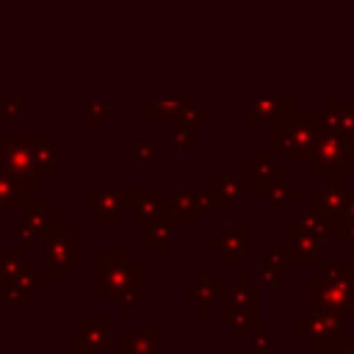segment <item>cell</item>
Instances as JSON below:
<instances>
[{"instance_id": "cell-1", "label": "cell", "mask_w": 354, "mask_h": 354, "mask_svg": "<svg viewBox=\"0 0 354 354\" xmlns=\"http://www.w3.org/2000/svg\"><path fill=\"white\" fill-rule=\"evenodd\" d=\"M321 127L324 124L318 111H299L296 116L282 119L271 127V149L279 152L285 163H310Z\"/></svg>"}, {"instance_id": "cell-2", "label": "cell", "mask_w": 354, "mask_h": 354, "mask_svg": "<svg viewBox=\"0 0 354 354\" xmlns=\"http://www.w3.org/2000/svg\"><path fill=\"white\" fill-rule=\"evenodd\" d=\"M348 147L346 138L335 130L321 127L315 152L310 158V171L321 177V185L326 188H346L348 185Z\"/></svg>"}, {"instance_id": "cell-3", "label": "cell", "mask_w": 354, "mask_h": 354, "mask_svg": "<svg viewBox=\"0 0 354 354\" xmlns=\"http://www.w3.org/2000/svg\"><path fill=\"white\" fill-rule=\"evenodd\" d=\"M0 169L22 191H33L47 183V177L33 163L28 136H0Z\"/></svg>"}, {"instance_id": "cell-4", "label": "cell", "mask_w": 354, "mask_h": 354, "mask_svg": "<svg viewBox=\"0 0 354 354\" xmlns=\"http://www.w3.org/2000/svg\"><path fill=\"white\" fill-rule=\"evenodd\" d=\"M133 188H86L83 191V207L94 213L100 224H119L122 213L130 210Z\"/></svg>"}, {"instance_id": "cell-5", "label": "cell", "mask_w": 354, "mask_h": 354, "mask_svg": "<svg viewBox=\"0 0 354 354\" xmlns=\"http://www.w3.org/2000/svg\"><path fill=\"white\" fill-rule=\"evenodd\" d=\"M285 160L282 158H274V149H260L254 160L246 163V185H254L257 191H268V188H277L282 185L285 180Z\"/></svg>"}, {"instance_id": "cell-6", "label": "cell", "mask_w": 354, "mask_h": 354, "mask_svg": "<svg viewBox=\"0 0 354 354\" xmlns=\"http://www.w3.org/2000/svg\"><path fill=\"white\" fill-rule=\"evenodd\" d=\"M299 113V102L293 97H257L249 102L246 111V122L249 124H277L282 119H290Z\"/></svg>"}, {"instance_id": "cell-7", "label": "cell", "mask_w": 354, "mask_h": 354, "mask_svg": "<svg viewBox=\"0 0 354 354\" xmlns=\"http://www.w3.org/2000/svg\"><path fill=\"white\" fill-rule=\"evenodd\" d=\"M130 213L136 224H169L166 216V202L160 199L158 188H133V199H130Z\"/></svg>"}, {"instance_id": "cell-8", "label": "cell", "mask_w": 354, "mask_h": 354, "mask_svg": "<svg viewBox=\"0 0 354 354\" xmlns=\"http://www.w3.org/2000/svg\"><path fill=\"white\" fill-rule=\"evenodd\" d=\"M318 113L326 130H335L343 138H354V100H324Z\"/></svg>"}, {"instance_id": "cell-9", "label": "cell", "mask_w": 354, "mask_h": 354, "mask_svg": "<svg viewBox=\"0 0 354 354\" xmlns=\"http://www.w3.org/2000/svg\"><path fill=\"white\" fill-rule=\"evenodd\" d=\"M243 188H246V180L241 174H210V183H207V191L213 194L218 210H232Z\"/></svg>"}, {"instance_id": "cell-10", "label": "cell", "mask_w": 354, "mask_h": 354, "mask_svg": "<svg viewBox=\"0 0 354 354\" xmlns=\"http://www.w3.org/2000/svg\"><path fill=\"white\" fill-rule=\"evenodd\" d=\"M285 254H288V260H299V263L321 260V243L301 227L290 224V227H285Z\"/></svg>"}, {"instance_id": "cell-11", "label": "cell", "mask_w": 354, "mask_h": 354, "mask_svg": "<svg viewBox=\"0 0 354 354\" xmlns=\"http://www.w3.org/2000/svg\"><path fill=\"white\" fill-rule=\"evenodd\" d=\"M310 207L326 218H332L340 230V216H343V188H326V185H313L310 188Z\"/></svg>"}, {"instance_id": "cell-12", "label": "cell", "mask_w": 354, "mask_h": 354, "mask_svg": "<svg viewBox=\"0 0 354 354\" xmlns=\"http://www.w3.org/2000/svg\"><path fill=\"white\" fill-rule=\"evenodd\" d=\"M28 144H30L36 169L44 177L55 174L58 171V138L55 136H28Z\"/></svg>"}, {"instance_id": "cell-13", "label": "cell", "mask_w": 354, "mask_h": 354, "mask_svg": "<svg viewBox=\"0 0 354 354\" xmlns=\"http://www.w3.org/2000/svg\"><path fill=\"white\" fill-rule=\"evenodd\" d=\"M183 111V97H149L144 102V122L147 124H177Z\"/></svg>"}, {"instance_id": "cell-14", "label": "cell", "mask_w": 354, "mask_h": 354, "mask_svg": "<svg viewBox=\"0 0 354 354\" xmlns=\"http://www.w3.org/2000/svg\"><path fill=\"white\" fill-rule=\"evenodd\" d=\"M166 216L169 224H194L199 210H196V199H194V188H174L171 199L166 202Z\"/></svg>"}, {"instance_id": "cell-15", "label": "cell", "mask_w": 354, "mask_h": 354, "mask_svg": "<svg viewBox=\"0 0 354 354\" xmlns=\"http://www.w3.org/2000/svg\"><path fill=\"white\" fill-rule=\"evenodd\" d=\"M210 246L213 249H221V254L232 263L238 260H246V227L243 224H232V227H224L221 235L210 238Z\"/></svg>"}, {"instance_id": "cell-16", "label": "cell", "mask_w": 354, "mask_h": 354, "mask_svg": "<svg viewBox=\"0 0 354 354\" xmlns=\"http://www.w3.org/2000/svg\"><path fill=\"white\" fill-rule=\"evenodd\" d=\"M33 194L22 191L3 169H0V210H28L33 205Z\"/></svg>"}, {"instance_id": "cell-17", "label": "cell", "mask_w": 354, "mask_h": 354, "mask_svg": "<svg viewBox=\"0 0 354 354\" xmlns=\"http://www.w3.org/2000/svg\"><path fill=\"white\" fill-rule=\"evenodd\" d=\"M296 227H301L304 232H310L313 238H326V235H340V230H337V224L332 221V218H326V216H321V213H315V210H301L299 216H296Z\"/></svg>"}, {"instance_id": "cell-18", "label": "cell", "mask_w": 354, "mask_h": 354, "mask_svg": "<svg viewBox=\"0 0 354 354\" xmlns=\"http://www.w3.org/2000/svg\"><path fill=\"white\" fill-rule=\"evenodd\" d=\"M25 216H28L25 221H28V227L33 232H53V230H58V216L53 210H47L44 202H39V199L25 210Z\"/></svg>"}, {"instance_id": "cell-19", "label": "cell", "mask_w": 354, "mask_h": 354, "mask_svg": "<svg viewBox=\"0 0 354 354\" xmlns=\"http://www.w3.org/2000/svg\"><path fill=\"white\" fill-rule=\"evenodd\" d=\"M133 160L138 163H158L160 160V138L158 136H141L133 141Z\"/></svg>"}, {"instance_id": "cell-20", "label": "cell", "mask_w": 354, "mask_h": 354, "mask_svg": "<svg viewBox=\"0 0 354 354\" xmlns=\"http://www.w3.org/2000/svg\"><path fill=\"white\" fill-rule=\"evenodd\" d=\"M299 196V188H293V185H277V188H268V191H260V199L263 202H268L271 205V210H285V205L288 202H293Z\"/></svg>"}, {"instance_id": "cell-21", "label": "cell", "mask_w": 354, "mask_h": 354, "mask_svg": "<svg viewBox=\"0 0 354 354\" xmlns=\"http://www.w3.org/2000/svg\"><path fill=\"white\" fill-rule=\"evenodd\" d=\"M207 122H210V113H207V111H202L196 100L183 97V111H180V122H177V124L199 127V124H207Z\"/></svg>"}, {"instance_id": "cell-22", "label": "cell", "mask_w": 354, "mask_h": 354, "mask_svg": "<svg viewBox=\"0 0 354 354\" xmlns=\"http://www.w3.org/2000/svg\"><path fill=\"white\" fill-rule=\"evenodd\" d=\"M196 130H199V127L174 124V130H171V136H169V144H171V149H183V152H191V149H196V144H199V138H196Z\"/></svg>"}, {"instance_id": "cell-23", "label": "cell", "mask_w": 354, "mask_h": 354, "mask_svg": "<svg viewBox=\"0 0 354 354\" xmlns=\"http://www.w3.org/2000/svg\"><path fill=\"white\" fill-rule=\"evenodd\" d=\"M111 119V102L105 100H86L83 102V122L86 124H108Z\"/></svg>"}, {"instance_id": "cell-24", "label": "cell", "mask_w": 354, "mask_h": 354, "mask_svg": "<svg viewBox=\"0 0 354 354\" xmlns=\"http://www.w3.org/2000/svg\"><path fill=\"white\" fill-rule=\"evenodd\" d=\"M22 122V102L0 97V124H19Z\"/></svg>"}, {"instance_id": "cell-25", "label": "cell", "mask_w": 354, "mask_h": 354, "mask_svg": "<svg viewBox=\"0 0 354 354\" xmlns=\"http://www.w3.org/2000/svg\"><path fill=\"white\" fill-rule=\"evenodd\" d=\"M169 243H171V230H169V224H155L152 232H149V238H147V246H149V249H169Z\"/></svg>"}, {"instance_id": "cell-26", "label": "cell", "mask_w": 354, "mask_h": 354, "mask_svg": "<svg viewBox=\"0 0 354 354\" xmlns=\"http://www.w3.org/2000/svg\"><path fill=\"white\" fill-rule=\"evenodd\" d=\"M194 199H196V210H199V213H213V210H218V205H216V199H213V194H210L207 188L194 191Z\"/></svg>"}]
</instances>
